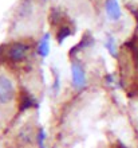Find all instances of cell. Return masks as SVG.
I'll list each match as a JSON object with an SVG mask.
<instances>
[{
    "instance_id": "277c9868",
    "label": "cell",
    "mask_w": 138,
    "mask_h": 148,
    "mask_svg": "<svg viewBox=\"0 0 138 148\" xmlns=\"http://www.w3.org/2000/svg\"><path fill=\"white\" fill-rule=\"evenodd\" d=\"M106 14L111 20H118L121 18V8H119L118 0H106Z\"/></svg>"
},
{
    "instance_id": "ba28073f",
    "label": "cell",
    "mask_w": 138,
    "mask_h": 148,
    "mask_svg": "<svg viewBox=\"0 0 138 148\" xmlns=\"http://www.w3.org/2000/svg\"><path fill=\"white\" fill-rule=\"evenodd\" d=\"M19 139L23 141V143H26V144L32 141V139H34V131H32V128H31L30 125H26L24 128L20 129Z\"/></svg>"
},
{
    "instance_id": "5bb4252c",
    "label": "cell",
    "mask_w": 138,
    "mask_h": 148,
    "mask_svg": "<svg viewBox=\"0 0 138 148\" xmlns=\"http://www.w3.org/2000/svg\"><path fill=\"white\" fill-rule=\"evenodd\" d=\"M54 89L55 92H58V89H59V77H58V74L55 75V84H54Z\"/></svg>"
},
{
    "instance_id": "9c48e42d",
    "label": "cell",
    "mask_w": 138,
    "mask_h": 148,
    "mask_svg": "<svg viewBox=\"0 0 138 148\" xmlns=\"http://www.w3.org/2000/svg\"><path fill=\"white\" fill-rule=\"evenodd\" d=\"M71 34H73V32H71L70 27H67V26H63V27H61V28H59V31H58V34H56L58 42L62 43L66 38H69V36L71 35Z\"/></svg>"
},
{
    "instance_id": "30bf717a",
    "label": "cell",
    "mask_w": 138,
    "mask_h": 148,
    "mask_svg": "<svg viewBox=\"0 0 138 148\" xmlns=\"http://www.w3.org/2000/svg\"><path fill=\"white\" fill-rule=\"evenodd\" d=\"M105 47L109 50L111 57H117V46H115V39L113 36L107 38V40L105 42Z\"/></svg>"
},
{
    "instance_id": "7a4b0ae2",
    "label": "cell",
    "mask_w": 138,
    "mask_h": 148,
    "mask_svg": "<svg viewBox=\"0 0 138 148\" xmlns=\"http://www.w3.org/2000/svg\"><path fill=\"white\" fill-rule=\"evenodd\" d=\"M28 53V46L22 42H15L11 43L5 50V55L8 59H11L14 62H19L26 58V55Z\"/></svg>"
},
{
    "instance_id": "52a82bcc",
    "label": "cell",
    "mask_w": 138,
    "mask_h": 148,
    "mask_svg": "<svg viewBox=\"0 0 138 148\" xmlns=\"http://www.w3.org/2000/svg\"><path fill=\"white\" fill-rule=\"evenodd\" d=\"M92 43V38L90 35H84L83 38H82V40L79 43H78L75 47H73L71 49V51H70V55H75L78 53V51H81V50H83V49H86V47H88Z\"/></svg>"
},
{
    "instance_id": "5b68a950",
    "label": "cell",
    "mask_w": 138,
    "mask_h": 148,
    "mask_svg": "<svg viewBox=\"0 0 138 148\" xmlns=\"http://www.w3.org/2000/svg\"><path fill=\"white\" fill-rule=\"evenodd\" d=\"M38 104L35 101L32 96H30L28 93L24 92L22 94V98H20V110H26V109H30V108H36Z\"/></svg>"
},
{
    "instance_id": "7c38bea8",
    "label": "cell",
    "mask_w": 138,
    "mask_h": 148,
    "mask_svg": "<svg viewBox=\"0 0 138 148\" xmlns=\"http://www.w3.org/2000/svg\"><path fill=\"white\" fill-rule=\"evenodd\" d=\"M36 140H38V144H39V148H46V144H44V140H46V133L43 129H40L36 136Z\"/></svg>"
},
{
    "instance_id": "9a60e30c",
    "label": "cell",
    "mask_w": 138,
    "mask_h": 148,
    "mask_svg": "<svg viewBox=\"0 0 138 148\" xmlns=\"http://www.w3.org/2000/svg\"><path fill=\"white\" fill-rule=\"evenodd\" d=\"M115 148H129V147H126V145H123V144H118Z\"/></svg>"
},
{
    "instance_id": "8992f818",
    "label": "cell",
    "mask_w": 138,
    "mask_h": 148,
    "mask_svg": "<svg viewBox=\"0 0 138 148\" xmlns=\"http://www.w3.org/2000/svg\"><path fill=\"white\" fill-rule=\"evenodd\" d=\"M48 51H50V34H46L40 39V43H39L38 47V53L39 55L42 57H47L48 55Z\"/></svg>"
},
{
    "instance_id": "6da1fadb",
    "label": "cell",
    "mask_w": 138,
    "mask_h": 148,
    "mask_svg": "<svg viewBox=\"0 0 138 148\" xmlns=\"http://www.w3.org/2000/svg\"><path fill=\"white\" fill-rule=\"evenodd\" d=\"M15 97V86L5 75H0V104H8Z\"/></svg>"
},
{
    "instance_id": "3957f363",
    "label": "cell",
    "mask_w": 138,
    "mask_h": 148,
    "mask_svg": "<svg viewBox=\"0 0 138 148\" xmlns=\"http://www.w3.org/2000/svg\"><path fill=\"white\" fill-rule=\"evenodd\" d=\"M71 75H73V85L77 89L83 88L84 84H86V74H84L83 67L79 63L74 62L71 65Z\"/></svg>"
},
{
    "instance_id": "8fae6325",
    "label": "cell",
    "mask_w": 138,
    "mask_h": 148,
    "mask_svg": "<svg viewBox=\"0 0 138 148\" xmlns=\"http://www.w3.org/2000/svg\"><path fill=\"white\" fill-rule=\"evenodd\" d=\"M126 46L130 49L131 55H133V59H134L135 65L138 66V43L135 40H131V42H127Z\"/></svg>"
},
{
    "instance_id": "4fadbf2b",
    "label": "cell",
    "mask_w": 138,
    "mask_h": 148,
    "mask_svg": "<svg viewBox=\"0 0 138 148\" xmlns=\"http://www.w3.org/2000/svg\"><path fill=\"white\" fill-rule=\"evenodd\" d=\"M61 16H62V14L58 10H54V11L51 12V15H50V22H51V24H56L59 20H61Z\"/></svg>"
},
{
    "instance_id": "2e32d148",
    "label": "cell",
    "mask_w": 138,
    "mask_h": 148,
    "mask_svg": "<svg viewBox=\"0 0 138 148\" xmlns=\"http://www.w3.org/2000/svg\"><path fill=\"white\" fill-rule=\"evenodd\" d=\"M135 18H137V19H138V10H137V11H135Z\"/></svg>"
}]
</instances>
